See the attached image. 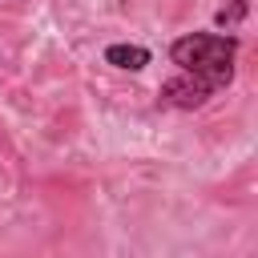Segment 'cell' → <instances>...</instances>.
Returning <instances> with one entry per match:
<instances>
[{
	"instance_id": "cell-1",
	"label": "cell",
	"mask_w": 258,
	"mask_h": 258,
	"mask_svg": "<svg viewBox=\"0 0 258 258\" xmlns=\"http://www.w3.org/2000/svg\"><path fill=\"white\" fill-rule=\"evenodd\" d=\"M234 56H238V36L226 32H185L169 44V60L181 73L202 77L214 93L234 81Z\"/></svg>"
},
{
	"instance_id": "cell-4",
	"label": "cell",
	"mask_w": 258,
	"mask_h": 258,
	"mask_svg": "<svg viewBox=\"0 0 258 258\" xmlns=\"http://www.w3.org/2000/svg\"><path fill=\"white\" fill-rule=\"evenodd\" d=\"M246 8H250V4H246V0H230V4H226V8H218V16H214V20H218V24H222V28H230V24H238V20H242V16H246Z\"/></svg>"
},
{
	"instance_id": "cell-2",
	"label": "cell",
	"mask_w": 258,
	"mask_h": 258,
	"mask_svg": "<svg viewBox=\"0 0 258 258\" xmlns=\"http://www.w3.org/2000/svg\"><path fill=\"white\" fill-rule=\"evenodd\" d=\"M210 97H214V89L202 77H189V73H181V77H173L157 89V101L169 105V109H202Z\"/></svg>"
},
{
	"instance_id": "cell-3",
	"label": "cell",
	"mask_w": 258,
	"mask_h": 258,
	"mask_svg": "<svg viewBox=\"0 0 258 258\" xmlns=\"http://www.w3.org/2000/svg\"><path fill=\"white\" fill-rule=\"evenodd\" d=\"M105 64L137 73V69L149 64V48H145V44H109V48H105Z\"/></svg>"
}]
</instances>
